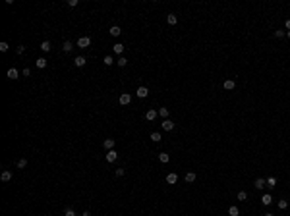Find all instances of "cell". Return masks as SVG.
<instances>
[{"instance_id": "obj_1", "label": "cell", "mask_w": 290, "mask_h": 216, "mask_svg": "<svg viewBox=\"0 0 290 216\" xmlns=\"http://www.w3.org/2000/svg\"><path fill=\"white\" fill-rule=\"evenodd\" d=\"M91 45V37H79L77 39V46L79 48H87Z\"/></svg>"}, {"instance_id": "obj_2", "label": "cell", "mask_w": 290, "mask_h": 216, "mask_svg": "<svg viewBox=\"0 0 290 216\" xmlns=\"http://www.w3.org/2000/svg\"><path fill=\"white\" fill-rule=\"evenodd\" d=\"M130 102H132V95H130V93H122V95H120V104L126 106V104H130Z\"/></svg>"}, {"instance_id": "obj_3", "label": "cell", "mask_w": 290, "mask_h": 216, "mask_svg": "<svg viewBox=\"0 0 290 216\" xmlns=\"http://www.w3.org/2000/svg\"><path fill=\"white\" fill-rule=\"evenodd\" d=\"M161 127L164 129V131H172V129H174V122H170V120H162Z\"/></svg>"}, {"instance_id": "obj_4", "label": "cell", "mask_w": 290, "mask_h": 216, "mask_svg": "<svg viewBox=\"0 0 290 216\" xmlns=\"http://www.w3.org/2000/svg\"><path fill=\"white\" fill-rule=\"evenodd\" d=\"M116 158H118V153H116L114 149H112V151H106V162H114Z\"/></svg>"}, {"instance_id": "obj_5", "label": "cell", "mask_w": 290, "mask_h": 216, "mask_svg": "<svg viewBox=\"0 0 290 216\" xmlns=\"http://www.w3.org/2000/svg\"><path fill=\"white\" fill-rule=\"evenodd\" d=\"M135 95L139 96V98H145V96L149 95V89H147V87H139V89L135 91Z\"/></svg>"}, {"instance_id": "obj_6", "label": "cell", "mask_w": 290, "mask_h": 216, "mask_svg": "<svg viewBox=\"0 0 290 216\" xmlns=\"http://www.w3.org/2000/svg\"><path fill=\"white\" fill-rule=\"evenodd\" d=\"M112 52H114V54H118V56H122V52H124V45H120V43L112 45Z\"/></svg>"}, {"instance_id": "obj_7", "label": "cell", "mask_w": 290, "mask_h": 216, "mask_svg": "<svg viewBox=\"0 0 290 216\" xmlns=\"http://www.w3.org/2000/svg\"><path fill=\"white\" fill-rule=\"evenodd\" d=\"M85 62H87V60H85V56H76V58H74V64H76L77 68H83Z\"/></svg>"}, {"instance_id": "obj_8", "label": "cell", "mask_w": 290, "mask_h": 216, "mask_svg": "<svg viewBox=\"0 0 290 216\" xmlns=\"http://www.w3.org/2000/svg\"><path fill=\"white\" fill-rule=\"evenodd\" d=\"M108 33L112 35V37H120V33H122V29H120L118 25H112V27L108 29Z\"/></svg>"}, {"instance_id": "obj_9", "label": "cell", "mask_w": 290, "mask_h": 216, "mask_svg": "<svg viewBox=\"0 0 290 216\" xmlns=\"http://www.w3.org/2000/svg\"><path fill=\"white\" fill-rule=\"evenodd\" d=\"M222 87H224L226 91H232L234 87H236V83H234V79H226V81L222 83Z\"/></svg>"}, {"instance_id": "obj_10", "label": "cell", "mask_w": 290, "mask_h": 216, "mask_svg": "<svg viewBox=\"0 0 290 216\" xmlns=\"http://www.w3.org/2000/svg\"><path fill=\"white\" fill-rule=\"evenodd\" d=\"M35 66H37L39 70H45L46 68V60L45 58H37V60H35Z\"/></svg>"}, {"instance_id": "obj_11", "label": "cell", "mask_w": 290, "mask_h": 216, "mask_svg": "<svg viewBox=\"0 0 290 216\" xmlns=\"http://www.w3.org/2000/svg\"><path fill=\"white\" fill-rule=\"evenodd\" d=\"M176 21H178L176 14H168V16H166V23H168V25H176Z\"/></svg>"}, {"instance_id": "obj_12", "label": "cell", "mask_w": 290, "mask_h": 216, "mask_svg": "<svg viewBox=\"0 0 290 216\" xmlns=\"http://www.w3.org/2000/svg\"><path fill=\"white\" fill-rule=\"evenodd\" d=\"M103 147L106 149V151H112V149H114V139H104Z\"/></svg>"}, {"instance_id": "obj_13", "label": "cell", "mask_w": 290, "mask_h": 216, "mask_svg": "<svg viewBox=\"0 0 290 216\" xmlns=\"http://www.w3.org/2000/svg\"><path fill=\"white\" fill-rule=\"evenodd\" d=\"M176 181H178V176H176L174 172H172V174H168V176H166V183L174 185V183H176Z\"/></svg>"}, {"instance_id": "obj_14", "label": "cell", "mask_w": 290, "mask_h": 216, "mask_svg": "<svg viewBox=\"0 0 290 216\" xmlns=\"http://www.w3.org/2000/svg\"><path fill=\"white\" fill-rule=\"evenodd\" d=\"M157 116H159V112H157V110H147V114H145V118H147L149 122H153L155 118H157Z\"/></svg>"}, {"instance_id": "obj_15", "label": "cell", "mask_w": 290, "mask_h": 216, "mask_svg": "<svg viewBox=\"0 0 290 216\" xmlns=\"http://www.w3.org/2000/svg\"><path fill=\"white\" fill-rule=\"evenodd\" d=\"M261 203H263V204H265V206H269V204H271V203H273V197H271V195H269V193H265V195H263V197H261Z\"/></svg>"}, {"instance_id": "obj_16", "label": "cell", "mask_w": 290, "mask_h": 216, "mask_svg": "<svg viewBox=\"0 0 290 216\" xmlns=\"http://www.w3.org/2000/svg\"><path fill=\"white\" fill-rule=\"evenodd\" d=\"M253 185H255L257 189H263L265 185H267V179H263V178H257V179H255V183H253Z\"/></svg>"}, {"instance_id": "obj_17", "label": "cell", "mask_w": 290, "mask_h": 216, "mask_svg": "<svg viewBox=\"0 0 290 216\" xmlns=\"http://www.w3.org/2000/svg\"><path fill=\"white\" fill-rule=\"evenodd\" d=\"M0 179H2V181H10V179H12V172L4 170V172H2V176H0Z\"/></svg>"}, {"instance_id": "obj_18", "label": "cell", "mask_w": 290, "mask_h": 216, "mask_svg": "<svg viewBox=\"0 0 290 216\" xmlns=\"http://www.w3.org/2000/svg\"><path fill=\"white\" fill-rule=\"evenodd\" d=\"M18 75H19V71L16 70V68H10V70H8V77H10V79H18Z\"/></svg>"}, {"instance_id": "obj_19", "label": "cell", "mask_w": 290, "mask_h": 216, "mask_svg": "<svg viewBox=\"0 0 290 216\" xmlns=\"http://www.w3.org/2000/svg\"><path fill=\"white\" fill-rule=\"evenodd\" d=\"M72 48H74L72 41H64V45H62V50H64V52H72Z\"/></svg>"}, {"instance_id": "obj_20", "label": "cell", "mask_w": 290, "mask_h": 216, "mask_svg": "<svg viewBox=\"0 0 290 216\" xmlns=\"http://www.w3.org/2000/svg\"><path fill=\"white\" fill-rule=\"evenodd\" d=\"M50 48H52V46H50L48 41H43V43H41V50H43V52H48Z\"/></svg>"}, {"instance_id": "obj_21", "label": "cell", "mask_w": 290, "mask_h": 216, "mask_svg": "<svg viewBox=\"0 0 290 216\" xmlns=\"http://www.w3.org/2000/svg\"><path fill=\"white\" fill-rule=\"evenodd\" d=\"M159 116L162 120H168V108H159Z\"/></svg>"}, {"instance_id": "obj_22", "label": "cell", "mask_w": 290, "mask_h": 216, "mask_svg": "<svg viewBox=\"0 0 290 216\" xmlns=\"http://www.w3.org/2000/svg\"><path fill=\"white\" fill-rule=\"evenodd\" d=\"M186 181H188V183L195 181V174H193V172H188V174H186Z\"/></svg>"}, {"instance_id": "obj_23", "label": "cell", "mask_w": 290, "mask_h": 216, "mask_svg": "<svg viewBox=\"0 0 290 216\" xmlns=\"http://www.w3.org/2000/svg\"><path fill=\"white\" fill-rule=\"evenodd\" d=\"M116 64H118L120 68H124V66L128 64V60H126V58H124V56H118V60H116Z\"/></svg>"}, {"instance_id": "obj_24", "label": "cell", "mask_w": 290, "mask_h": 216, "mask_svg": "<svg viewBox=\"0 0 290 216\" xmlns=\"http://www.w3.org/2000/svg\"><path fill=\"white\" fill-rule=\"evenodd\" d=\"M162 137H161V133L159 131H155V133H151V141H155V143H159Z\"/></svg>"}, {"instance_id": "obj_25", "label": "cell", "mask_w": 290, "mask_h": 216, "mask_svg": "<svg viewBox=\"0 0 290 216\" xmlns=\"http://www.w3.org/2000/svg\"><path fill=\"white\" fill-rule=\"evenodd\" d=\"M275 185H277V178H269L267 179V187H269V189H273Z\"/></svg>"}, {"instance_id": "obj_26", "label": "cell", "mask_w": 290, "mask_h": 216, "mask_svg": "<svg viewBox=\"0 0 290 216\" xmlns=\"http://www.w3.org/2000/svg\"><path fill=\"white\" fill-rule=\"evenodd\" d=\"M228 214H230V216H238L240 214L238 206H230V209H228Z\"/></svg>"}, {"instance_id": "obj_27", "label": "cell", "mask_w": 290, "mask_h": 216, "mask_svg": "<svg viewBox=\"0 0 290 216\" xmlns=\"http://www.w3.org/2000/svg\"><path fill=\"white\" fill-rule=\"evenodd\" d=\"M159 160H161V162H164V164H166L168 160H170V156H168L166 153H161V154H159Z\"/></svg>"}, {"instance_id": "obj_28", "label": "cell", "mask_w": 290, "mask_h": 216, "mask_svg": "<svg viewBox=\"0 0 290 216\" xmlns=\"http://www.w3.org/2000/svg\"><path fill=\"white\" fill-rule=\"evenodd\" d=\"M246 199H248V193H246V191H240L238 193V201H246Z\"/></svg>"}, {"instance_id": "obj_29", "label": "cell", "mask_w": 290, "mask_h": 216, "mask_svg": "<svg viewBox=\"0 0 290 216\" xmlns=\"http://www.w3.org/2000/svg\"><path fill=\"white\" fill-rule=\"evenodd\" d=\"M25 166H27V160L25 158H19L18 160V168H25Z\"/></svg>"}, {"instance_id": "obj_30", "label": "cell", "mask_w": 290, "mask_h": 216, "mask_svg": "<svg viewBox=\"0 0 290 216\" xmlns=\"http://www.w3.org/2000/svg\"><path fill=\"white\" fill-rule=\"evenodd\" d=\"M286 206H288V201H284V199H282V201H278V209H286Z\"/></svg>"}, {"instance_id": "obj_31", "label": "cell", "mask_w": 290, "mask_h": 216, "mask_svg": "<svg viewBox=\"0 0 290 216\" xmlns=\"http://www.w3.org/2000/svg\"><path fill=\"white\" fill-rule=\"evenodd\" d=\"M110 64H114L112 56H104V66H110Z\"/></svg>"}, {"instance_id": "obj_32", "label": "cell", "mask_w": 290, "mask_h": 216, "mask_svg": "<svg viewBox=\"0 0 290 216\" xmlns=\"http://www.w3.org/2000/svg\"><path fill=\"white\" fill-rule=\"evenodd\" d=\"M124 172H126L124 168H118V170L114 172V174H116V178H122V176H124Z\"/></svg>"}, {"instance_id": "obj_33", "label": "cell", "mask_w": 290, "mask_h": 216, "mask_svg": "<svg viewBox=\"0 0 290 216\" xmlns=\"http://www.w3.org/2000/svg\"><path fill=\"white\" fill-rule=\"evenodd\" d=\"M64 216H77V214H76L72 209H66V210H64Z\"/></svg>"}, {"instance_id": "obj_34", "label": "cell", "mask_w": 290, "mask_h": 216, "mask_svg": "<svg viewBox=\"0 0 290 216\" xmlns=\"http://www.w3.org/2000/svg\"><path fill=\"white\" fill-rule=\"evenodd\" d=\"M8 48H10V45H8V43H0V50H2V52H6Z\"/></svg>"}, {"instance_id": "obj_35", "label": "cell", "mask_w": 290, "mask_h": 216, "mask_svg": "<svg viewBox=\"0 0 290 216\" xmlns=\"http://www.w3.org/2000/svg\"><path fill=\"white\" fill-rule=\"evenodd\" d=\"M284 35H286V33H284V31H280V29H278V31H275V37H277V39L284 37Z\"/></svg>"}, {"instance_id": "obj_36", "label": "cell", "mask_w": 290, "mask_h": 216, "mask_svg": "<svg viewBox=\"0 0 290 216\" xmlns=\"http://www.w3.org/2000/svg\"><path fill=\"white\" fill-rule=\"evenodd\" d=\"M68 6H70V8H76V6H77V0H68Z\"/></svg>"}, {"instance_id": "obj_37", "label": "cell", "mask_w": 290, "mask_h": 216, "mask_svg": "<svg viewBox=\"0 0 290 216\" xmlns=\"http://www.w3.org/2000/svg\"><path fill=\"white\" fill-rule=\"evenodd\" d=\"M23 52H25V46L19 45V46H18V54H23Z\"/></svg>"}, {"instance_id": "obj_38", "label": "cell", "mask_w": 290, "mask_h": 216, "mask_svg": "<svg viewBox=\"0 0 290 216\" xmlns=\"http://www.w3.org/2000/svg\"><path fill=\"white\" fill-rule=\"evenodd\" d=\"M23 75L29 77V75H31V70H29V68H25V70H23Z\"/></svg>"}, {"instance_id": "obj_39", "label": "cell", "mask_w": 290, "mask_h": 216, "mask_svg": "<svg viewBox=\"0 0 290 216\" xmlns=\"http://www.w3.org/2000/svg\"><path fill=\"white\" fill-rule=\"evenodd\" d=\"M284 25H286V29L290 31V19H286V23H284Z\"/></svg>"}, {"instance_id": "obj_40", "label": "cell", "mask_w": 290, "mask_h": 216, "mask_svg": "<svg viewBox=\"0 0 290 216\" xmlns=\"http://www.w3.org/2000/svg\"><path fill=\"white\" fill-rule=\"evenodd\" d=\"M81 216H91V212H89V210H85V212H81Z\"/></svg>"}, {"instance_id": "obj_41", "label": "cell", "mask_w": 290, "mask_h": 216, "mask_svg": "<svg viewBox=\"0 0 290 216\" xmlns=\"http://www.w3.org/2000/svg\"><path fill=\"white\" fill-rule=\"evenodd\" d=\"M286 37H288V39H290V31H286Z\"/></svg>"}, {"instance_id": "obj_42", "label": "cell", "mask_w": 290, "mask_h": 216, "mask_svg": "<svg viewBox=\"0 0 290 216\" xmlns=\"http://www.w3.org/2000/svg\"><path fill=\"white\" fill-rule=\"evenodd\" d=\"M265 216H275V214H271V212H267V214H265Z\"/></svg>"}]
</instances>
